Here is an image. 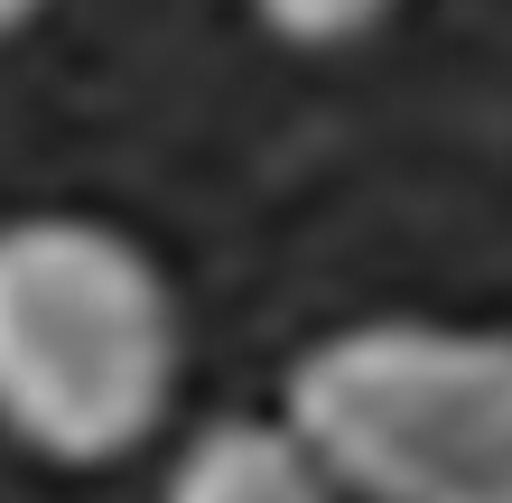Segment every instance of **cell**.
Listing matches in <instances>:
<instances>
[{
	"mask_svg": "<svg viewBox=\"0 0 512 503\" xmlns=\"http://www.w3.org/2000/svg\"><path fill=\"white\" fill-rule=\"evenodd\" d=\"M177 289L94 215L0 224V429L47 466H122L177 401Z\"/></svg>",
	"mask_w": 512,
	"mask_h": 503,
	"instance_id": "cell-1",
	"label": "cell"
},
{
	"mask_svg": "<svg viewBox=\"0 0 512 503\" xmlns=\"http://www.w3.org/2000/svg\"><path fill=\"white\" fill-rule=\"evenodd\" d=\"M280 429L345 503H457L512 485V336L373 317L289 364Z\"/></svg>",
	"mask_w": 512,
	"mask_h": 503,
	"instance_id": "cell-2",
	"label": "cell"
},
{
	"mask_svg": "<svg viewBox=\"0 0 512 503\" xmlns=\"http://www.w3.org/2000/svg\"><path fill=\"white\" fill-rule=\"evenodd\" d=\"M159 503H345L280 420H215L168 466Z\"/></svg>",
	"mask_w": 512,
	"mask_h": 503,
	"instance_id": "cell-3",
	"label": "cell"
},
{
	"mask_svg": "<svg viewBox=\"0 0 512 503\" xmlns=\"http://www.w3.org/2000/svg\"><path fill=\"white\" fill-rule=\"evenodd\" d=\"M270 38H289V47H345V38H364V28H382L401 0H252Z\"/></svg>",
	"mask_w": 512,
	"mask_h": 503,
	"instance_id": "cell-4",
	"label": "cell"
},
{
	"mask_svg": "<svg viewBox=\"0 0 512 503\" xmlns=\"http://www.w3.org/2000/svg\"><path fill=\"white\" fill-rule=\"evenodd\" d=\"M38 10H47V0H0V47H10V38H19V28H28V19H38Z\"/></svg>",
	"mask_w": 512,
	"mask_h": 503,
	"instance_id": "cell-5",
	"label": "cell"
},
{
	"mask_svg": "<svg viewBox=\"0 0 512 503\" xmlns=\"http://www.w3.org/2000/svg\"><path fill=\"white\" fill-rule=\"evenodd\" d=\"M457 503H512V485H485V494H457Z\"/></svg>",
	"mask_w": 512,
	"mask_h": 503,
	"instance_id": "cell-6",
	"label": "cell"
}]
</instances>
